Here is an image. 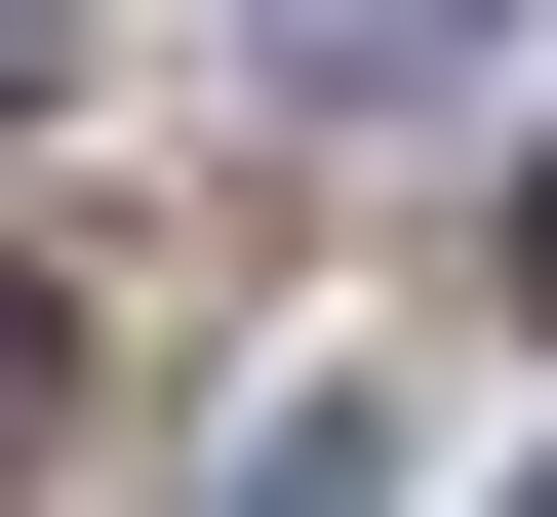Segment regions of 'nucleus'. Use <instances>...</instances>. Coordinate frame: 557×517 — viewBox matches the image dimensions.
Wrapping results in <instances>:
<instances>
[{
    "label": "nucleus",
    "instance_id": "nucleus-1",
    "mask_svg": "<svg viewBox=\"0 0 557 517\" xmlns=\"http://www.w3.org/2000/svg\"><path fill=\"white\" fill-rule=\"evenodd\" d=\"M278 81H478V40H518V0H239Z\"/></svg>",
    "mask_w": 557,
    "mask_h": 517
},
{
    "label": "nucleus",
    "instance_id": "nucleus-2",
    "mask_svg": "<svg viewBox=\"0 0 557 517\" xmlns=\"http://www.w3.org/2000/svg\"><path fill=\"white\" fill-rule=\"evenodd\" d=\"M40 398H81V358H40V279H0V478H40Z\"/></svg>",
    "mask_w": 557,
    "mask_h": 517
},
{
    "label": "nucleus",
    "instance_id": "nucleus-3",
    "mask_svg": "<svg viewBox=\"0 0 557 517\" xmlns=\"http://www.w3.org/2000/svg\"><path fill=\"white\" fill-rule=\"evenodd\" d=\"M40 81H81V0H0V120H40Z\"/></svg>",
    "mask_w": 557,
    "mask_h": 517
},
{
    "label": "nucleus",
    "instance_id": "nucleus-4",
    "mask_svg": "<svg viewBox=\"0 0 557 517\" xmlns=\"http://www.w3.org/2000/svg\"><path fill=\"white\" fill-rule=\"evenodd\" d=\"M518 319H557V199H518Z\"/></svg>",
    "mask_w": 557,
    "mask_h": 517
},
{
    "label": "nucleus",
    "instance_id": "nucleus-5",
    "mask_svg": "<svg viewBox=\"0 0 557 517\" xmlns=\"http://www.w3.org/2000/svg\"><path fill=\"white\" fill-rule=\"evenodd\" d=\"M239 517H359V478H239Z\"/></svg>",
    "mask_w": 557,
    "mask_h": 517
},
{
    "label": "nucleus",
    "instance_id": "nucleus-6",
    "mask_svg": "<svg viewBox=\"0 0 557 517\" xmlns=\"http://www.w3.org/2000/svg\"><path fill=\"white\" fill-rule=\"evenodd\" d=\"M518 517H557V478H518Z\"/></svg>",
    "mask_w": 557,
    "mask_h": 517
}]
</instances>
